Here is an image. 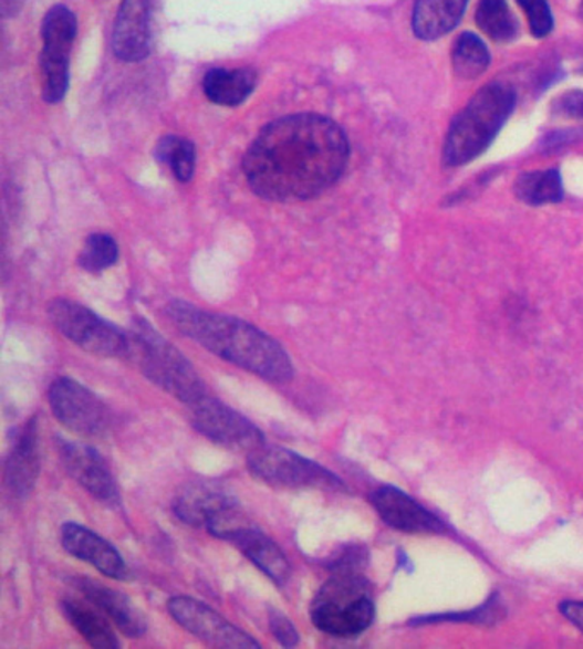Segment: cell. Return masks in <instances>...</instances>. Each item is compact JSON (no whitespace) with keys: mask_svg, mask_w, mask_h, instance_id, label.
Returning a JSON list of instances; mask_svg holds the SVG:
<instances>
[{"mask_svg":"<svg viewBox=\"0 0 583 649\" xmlns=\"http://www.w3.org/2000/svg\"><path fill=\"white\" fill-rule=\"evenodd\" d=\"M520 8L529 19L532 34L538 38L548 36L553 30V15L545 0H519Z\"/></svg>","mask_w":583,"mask_h":649,"instance_id":"f1b7e54d","label":"cell"},{"mask_svg":"<svg viewBox=\"0 0 583 649\" xmlns=\"http://www.w3.org/2000/svg\"><path fill=\"white\" fill-rule=\"evenodd\" d=\"M156 158L168 166L181 184L192 180L196 174V146L185 137H163L156 146Z\"/></svg>","mask_w":583,"mask_h":649,"instance_id":"484cf974","label":"cell"},{"mask_svg":"<svg viewBox=\"0 0 583 649\" xmlns=\"http://www.w3.org/2000/svg\"><path fill=\"white\" fill-rule=\"evenodd\" d=\"M476 21L482 33L494 42H510L519 31L507 0H479Z\"/></svg>","mask_w":583,"mask_h":649,"instance_id":"603a6c76","label":"cell"},{"mask_svg":"<svg viewBox=\"0 0 583 649\" xmlns=\"http://www.w3.org/2000/svg\"><path fill=\"white\" fill-rule=\"evenodd\" d=\"M269 627H271L272 635L278 639L279 645L284 648H294L300 642V635H298L294 624L275 608H269Z\"/></svg>","mask_w":583,"mask_h":649,"instance_id":"f546056e","label":"cell"},{"mask_svg":"<svg viewBox=\"0 0 583 649\" xmlns=\"http://www.w3.org/2000/svg\"><path fill=\"white\" fill-rule=\"evenodd\" d=\"M257 86L253 69H211L204 77V93L209 102L219 106L241 105Z\"/></svg>","mask_w":583,"mask_h":649,"instance_id":"d6986e66","label":"cell"},{"mask_svg":"<svg viewBox=\"0 0 583 649\" xmlns=\"http://www.w3.org/2000/svg\"><path fill=\"white\" fill-rule=\"evenodd\" d=\"M324 564L332 575L363 573L365 567L368 566V551H366L365 545H343Z\"/></svg>","mask_w":583,"mask_h":649,"instance_id":"83f0119b","label":"cell"},{"mask_svg":"<svg viewBox=\"0 0 583 649\" xmlns=\"http://www.w3.org/2000/svg\"><path fill=\"white\" fill-rule=\"evenodd\" d=\"M190 409L194 428L219 447L252 453L266 444V436L250 419L212 395H207Z\"/></svg>","mask_w":583,"mask_h":649,"instance_id":"9c48e42d","label":"cell"},{"mask_svg":"<svg viewBox=\"0 0 583 649\" xmlns=\"http://www.w3.org/2000/svg\"><path fill=\"white\" fill-rule=\"evenodd\" d=\"M166 315L185 337L192 338L231 365L271 384H288L293 379L294 366L290 354L271 335L253 327L252 323L204 312L178 300L168 304Z\"/></svg>","mask_w":583,"mask_h":649,"instance_id":"7a4b0ae2","label":"cell"},{"mask_svg":"<svg viewBox=\"0 0 583 649\" xmlns=\"http://www.w3.org/2000/svg\"><path fill=\"white\" fill-rule=\"evenodd\" d=\"M62 545L71 556L91 564L108 578L125 582L131 575L121 552L86 526L65 523L62 526Z\"/></svg>","mask_w":583,"mask_h":649,"instance_id":"2e32d148","label":"cell"},{"mask_svg":"<svg viewBox=\"0 0 583 649\" xmlns=\"http://www.w3.org/2000/svg\"><path fill=\"white\" fill-rule=\"evenodd\" d=\"M556 113H561L564 117L579 118L583 121V93L582 91H570V93L560 96L554 103Z\"/></svg>","mask_w":583,"mask_h":649,"instance_id":"4dcf8cb0","label":"cell"},{"mask_svg":"<svg viewBox=\"0 0 583 649\" xmlns=\"http://www.w3.org/2000/svg\"><path fill=\"white\" fill-rule=\"evenodd\" d=\"M580 15H582V18H583V2H582V8H580Z\"/></svg>","mask_w":583,"mask_h":649,"instance_id":"d6a6232c","label":"cell"},{"mask_svg":"<svg viewBox=\"0 0 583 649\" xmlns=\"http://www.w3.org/2000/svg\"><path fill=\"white\" fill-rule=\"evenodd\" d=\"M62 613L75 631L80 632L93 648L117 649L121 646L117 636L110 626L108 617L94 607L90 600L65 598L62 600Z\"/></svg>","mask_w":583,"mask_h":649,"instance_id":"ffe728a7","label":"cell"},{"mask_svg":"<svg viewBox=\"0 0 583 649\" xmlns=\"http://www.w3.org/2000/svg\"><path fill=\"white\" fill-rule=\"evenodd\" d=\"M40 475V429L33 417L19 431L8 462H6V484L15 498H27L33 491Z\"/></svg>","mask_w":583,"mask_h":649,"instance_id":"e0dca14e","label":"cell"},{"mask_svg":"<svg viewBox=\"0 0 583 649\" xmlns=\"http://www.w3.org/2000/svg\"><path fill=\"white\" fill-rule=\"evenodd\" d=\"M313 626L334 638H356L375 619L372 585L362 573L332 575L310 607Z\"/></svg>","mask_w":583,"mask_h":649,"instance_id":"5b68a950","label":"cell"},{"mask_svg":"<svg viewBox=\"0 0 583 649\" xmlns=\"http://www.w3.org/2000/svg\"><path fill=\"white\" fill-rule=\"evenodd\" d=\"M169 616L180 624L185 631L199 638L206 645L225 649H259L260 645L241 631L240 627L228 622L211 607L188 597H175L168 601Z\"/></svg>","mask_w":583,"mask_h":649,"instance_id":"30bf717a","label":"cell"},{"mask_svg":"<svg viewBox=\"0 0 583 649\" xmlns=\"http://www.w3.org/2000/svg\"><path fill=\"white\" fill-rule=\"evenodd\" d=\"M249 470L257 481L278 489H319V491H344L346 485L335 473L309 458L279 447L257 448L249 453Z\"/></svg>","mask_w":583,"mask_h":649,"instance_id":"8992f818","label":"cell"},{"mask_svg":"<svg viewBox=\"0 0 583 649\" xmlns=\"http://www.w3.org/2000/svg\"><path fill=\"white\" fill-rule=\"evenodd\" d=\"M467 0H416L413 28L421 40H437L459 24Z\"/></svg>","mask_w":583,"mask_h":649,"instance_id":"44dd1931","label":"cell"},{"mask_svg":"<svg viewBox=\"0 0 583 649\" xmlns=\"http://www.w3.org/2000/svg\"><path fill=\"white\" fill-rule=\"evenodd\" d=\"M350 161L343 128L329 118L301 113L271 122L243 158L250 188L272 202L320 196L341 178Z\"/></svg>","mask_w":583,"mask_h":649,"instance_id":"6da1fadb","label":"cell"},{"mask_svg":"<svg viewBox=\"0 0 583 649\" xmlns=\"http://www.w3.org/2000/svg\"><path fill=\"white\" fill-rule=\"evenodd\" d=\"M56 448L69 475L81 488L86 489L94 500L106 506H121L117 482L105 458L98 451L87 444L62 438L56 439Z\"/></svg>","mask_w":583,"mask_h":649,"instance_id":"8fae6325","label":"cell"},{"mask_svg":"<svg viewBox=\"0 0 583 649\" xmlns=\"http://www.w3.org/2000/svg\"><path fill=\"white\" fill-rule=\"evenodd\" d=\"M118 260V244L110 234L94 233L84 241L80 255L81 269L91 274H100Z\"/></svg>","mask_w":583,"mask_h":649,"instance_id":"4316f807","label":"cell"},{"mask_svg":"<svg viewBox=\"0 0 583 649\" xmlns=\"http://www.w3.org/2000/svg\"><path fill=\"white\" fill-rule=\"evenodd\" d=\"M49 402L56 421L75 435L102 438L112 429L110 407L75 379H55L49 390Z\"/></svg>","mask_w":583,"mask_h":649,"instance_id":"ba28073f","label":"cell"},{"mask_svg":"<svg viewBox=\"0 0 583 649\" xmlns=\"http://www.w3.org/2000/svg\"><path fill=\"white\" fill-rule=\"evenodd\" d=\"M72 583H74L77 592L86 600H90L94 607L102 610L127 638H140L147 631V624L143 614L121 592H115V589L108 588L102 583L93 582V579L75 578L72 579Z\"/></svg>","mask_w":583,"mask_h":649,"instance_id":"ac0fdd59","label":"cell"},{"mask_svg":"<svg viewBox=\"0 0 583 649\" xmlns=\"http://www.w3.org/2000/svg\"><path fill=\"white\" fill-rule=\"evenodd\" d=\"M49 318L56 331L86 353L102 357L128 354V334L77 301L62 297L50 301Z\"/></svg>","mask_w":583,"mask_h":649,"instance_id":"52a82bcc","label":"cell"},{"mask_svg":"<svg viewBox=\"0 0 583 649\" xmlns=\"http://www.w3.org/2000/svg\"><path fill=\"white\" fill-rule=\"evenodd\" d=\"M127 356L150 384L185 406H196L209 395L192 363L144 320H137L128 331Z\"/></svg>","mask_w":583,"mask_h":649,"instance_id":"3957f363","label":"cell"},{"mask_svg":"<svg viewBox=\"0 0 583 649\" xmlns=\"http://www.w3.org/2000/svg\"><path fill=\"white\" fill-rule=\"evenodd\" d=\"M216 537L233 544L275 585L282 586L290 579L291 564L287 554L266 533L244 522L243 516L233 525L219 532Z\"/></svg>","mask_w":583,"mask_h":649,"instance_id":"4fadbf2b","label":"cell"},{"mask_svg":"<svg viewBox=\"0 0 583 649\" xmlns=\"http://www.w3.org/2000/svg\"><path fill=\"white\" fill-rule=\"evenodd\" d=\"M451 65L460 80H476L489 65V52L481 38L464 33L451 50Z\"/></svg>","mask_w":583,"mask_h":649,"instance_id":"d4e9b609","label":"cell"},{"mask_svg":"<svg viewBox=\"0 0 583 649\" xmlns=\"http://www.w3.org/2000/svg\"><path fill=\"white\" fill-rule=\"evenodd\" d=\"M516 106V93L503 83H491L472 96L448 128L444 159L448 166H462L485 153L493 143Z\"/></svg>","mask_w":583,"mask_h":649,"instance_id":"277c9868","label":"cell"},{"mask_svg":"<svg viewBox=\"0 0 583 649\" xmlns=\"http://www.w3.org/2000/svg\"><path fill=\"white\" fill-rule=\"evenodd\" d=\"M516 193L529 206L558 202L563 197L560 174L556 169H545V171L522 175L517 180Z\"/></svg>","mask_w":583,"mask_h":649,"instance_id":"cb8c5ba5","label":"cell"},{"mask_svg":"<svg viewBox=\"0 0 583 649\" xmlns=\"http://www.w3.org/2000/svg\"><path fill=\"white\" fill-rule=\"evenodd\" d=\"M77 34L74 12L65 6H55L46 12L42 24L43 55L67 59Z\"/></svg>","mask_w":583,"mask_h":649,"instance_id":"7402d4cb","label":"cell"},{"mask_svg":"<svg viewBox=\"0 0 583 649\" xmlns=\"http://www.w3.org/2000/svg\"><path fill=\"white\" fill-rule=\"evenodd\" d=\"M561 613L583 632V601H563Z\"/></svg>","mask_w":583,"mask_h":649,"instance_id":"1f68e13d","label":"cell"},{"mask_svg":"<svg viewBox=\"0 0 583 649\" xmlns=\"http://www.w3.org/2000/svg\"><path fill=\"white\" fill-rule=\"evenodd\" d=\"M373 507L392 528L404 533H441L444 523L399 489L384 485L369 495Z\"/></svg>","mask_w":583,"mask_h":649,"instance_id":"5bb4252c","label":"cell"},{"mask_svg":"<svg viewBox=\"0 0 583 649\" xmlns=\"http://www.w3.org/2000/svg\"><path fill=\"white\" fill-rule=\"evenodd\" d=\"M238 501L231 491L216 481H196L181 488L174 500V513L185 525L209 528L231 511Z\"/></svg>","mask_w":583,"mask_h":649,"instance_id":"7c38bea8","label":"cell"},{"mask_svg":"<svg viewBox=\"0 0 583 649\" xmlns=\"http://www.w3.org/2000/svg\"><path fill=\"white\" fill-rule=\"evenodd\" d=\"M153 0H124L113 28V53L124 62H139L150 52Z\"/></svg>","mask_w":583,"mask_h":649,"instance_id":"9a60e30c","label":"cell"}]
</instances>
